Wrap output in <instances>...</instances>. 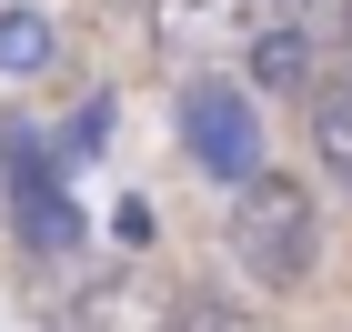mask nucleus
Segmentation results:
<instances>
[{
  "label": "nucleus",
  "mask_w": 352,
  "mask_h": 332,
  "mask_svg": "<svg viewBox=\"0 0 352 332\" xmlns=\"http://www.w3.org/2000/svg\"><path fill=\"white\" fill-rule=\"evenodd\" d=\"M51 51H60V30L41 10H0V81H41Z\"/></svg>",
  "instance_id": "423d86ee"
},
{
  "label": "nucleus",
  "mask_w": 352,
  "mask_h": 332,
  "mask_svg": "<svg viewBox=\"0 0 352 332\" xmlns=\"http://www.w3.org/2000/svg\"><path fill=\"white\" fill-rule=\"evenodd\" d=\"M282 30H302L312 60H342L352 51V0H282Z\"/></svg>",
  "instance_id": "0eeeda50"
},
{
  "label": "nucleus",
  "mask_w": 352,
  "mask_h": 332,
  "mask_svg": "<svg viewBox=\"0 0 352 332\" xmlns=\"http://www.w3.org/2000/svg\"><path fill=\"white\" fill-rule=\"evenodd\" d=\"M232 262H242L262 292H302L312 262H322V212L292 171H252L232 192Z\"/></svg>",
  "instance_id": "f257e3e1"
},
{
  "label": "nucleus",
  "mask_w": 352,
  "mask_h": 332,
  "mask_svg": "<svg viewBox=\"0 0 352 332\" xmlns=\"http://www.w3.org/2000/svg\"><path fill=\"white\" fill-rule=\"evenodd\" d=\"M182 151H191V171H212V181L242 192L252 171H262V111H252V91L221 81V71H201L182 91Z\"/></svg>",
  "instance_id": "f03ea898"
},
{
  "label": "nucleus",
  "mask_w": 352,
  "mask_h": 332,
  "mask_svg": "<svg viewBox=\"0 0 352 332\" xmlns=\"http://www.w3.org/2000/svg\"><path fill=\"white\" fill-rule=\"evenodd\" d=\"M302 101H312V151H322V171L352 192V71H322Z\"/></svg>",
  "instance_id": "39448f33"
},
{
  "label": "nucleus",
  "mask_w": 352,
  "mask_h": 332,
  "mask_svg": "<svg viewBox=\"0 0 352 332\" xmlns=\"http://www.w3.org/2000/svg\"><path fill=\"white\" fill-rule=\"evenodd\" d=\"M171 332H252L221 292H171Z\"/></svg>",
  "instance_id": "1a4fd4ad"
},
{
  "label": "nucleus",
  "mask_w": 352,
  "mask_h": 332,
  "mask_svg": "<svg viewBox=\"0 0 352 332\" xmlns=\"http://www.w3.org/2000/svg\"><path fill=\"white\" fill-rule=\"evenodd\" d=\"M71 332H171V292L151 272H101L71 292Z\"/></svg>",
  "instance_id": "7ed1b4c3"
},
{
  "label": "nucleus",
  "mask_w": 352,
  "mask_h": 332,
  "mask_svg": "<svg viewBox=\"0 0 352 332\" xmlns=\"http://www.w3.org/2000/svg\"><path fill=\"white\" fill-rule=\"evenodd\" d=\"M111 242H121V252L151 242V201H121V212H111Z\"/></svg>",
  "instance_id": "9b49d317"
},
{
  "label": "nucleus",
  "mask_w": 352,
  "mask_h": 332,
  "mask_svg": "<svg viewBox=\"0 0 352 332\" xmlns=\"http://www.w3.org/2000/svg\"><path fill=\"white\" fill-rule=\"evenodd\" d=\"M101 141H111V101H81V121L60 131V151H51V162H91Z\"/></svg>",
  "instance_id": "9d476101"
},
{
  "label": "nucleus",
  "mask_w": 352,
  "mask_h": 332,
  "mask_svg": "<svg viewBox=\"0 0 352 332\" xmlns=\"http://www.w3.org/2000/svg\"><path fill=\"white\" fill-rule=\"evenodd\" d=\"M312 71H322V60H312V41H302V30H282V21H262V30H252V51H242V81L272 91V101H302V91H312Z\"/></svg>",
  "instance_id": "20e7f679"
},
{
  "label": "nucleus",
  "mask_w": 352,
  "mask_h": 332,
  "mask_svg": "<svg viewBox=\"0 0 352 332\" xmlns=\"http://www.w3.org/2000/svg\"><path fill=\"white\" fill-rule=\"evenodd\" d=\"M221 30V0H151V41L162 51H201Z\"/></svg>",
  "instance_id": "6e6552de"
}]
</instances>
